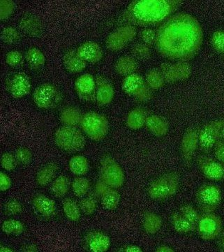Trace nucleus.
Masks as SVG:
<instances>
[{"mask_svg":"<svg viewBox=\"0 0 224 252\" xmlns=\"http://www.w3.org/2000/svg\"><path fill=\"white\" fill-rule=\"evenodd\" d=\"M145 79L151 90L160 89L165 83L161 71L157 68L150 70L145 75Z\"/></svg>","mask_w":224,"mask_h":252,"instance_id":"obj_34","label":"nucleus"},{"mask_svg":"<svg viewBox=\"0 0 224 252\" xmlns=\"http://www.w3.org/2000/svg\"><path fill=\"white\" fill-rule=\"evenodd\" d=\"M145 125L150 132L157 138L166 136L169 131V124L164 118L157 115L147 117Z\"/></svg>","mask_w":224,"mask_h":252,"instance_id":"obj_20","label":"nucleus"},{"mask_svg":"<svg viewBox=\"0 0 224 252\" xmlns=\"http://www.w3.org/2000/svg\"><path fill=\"white\" fill-rule=\"evenodd\" d=\"M25 252H38V249L34 245H30L24 248Z\"/></svg>","mask_w":224,"mask_h":252,"instance_id":"obj_54","label":"nucleus"},{"mask_svg":"<svg viewBox=\"0 0 224 252\" xmlns=\"http://www.w3.org/2000/svg\"><path fill=\"white\" fill-rule=\"evenodd\" d=\"M132 54L139 60H147L150 57V49L145 43H135L132 48Z\"/></svg>","mask_w":224,"mask_h":252,"instance_id":"obj_42","label":"nucleus"},{"mask_svg":"<svg viewBox=\"0 0 224 252\" xmlns=\"http://www.w3.org/2000/svg\"><path fill=\"white\" fill-rule=\"evenodd\" d=\"M224 126V120H214L204 125L199 131L200 149L208 153L220 139V131Z\"/></svg>","mask_w":224,"mask_h":252,"instance_id":"obj_13","label":"nucleus"},{"mask_svg":"<svg viewBox=\"0 0 224 252\" xmlns=\"http://www.w3.org/2000/svg\"><path fill=\"white\" fill-rule=\"evenodd\" d=\"M160 71L165 83H175L190 78L192 74V66L188 62L164 63L161 65Z\"/></svg>","mask_w":224,"mask_h":252,"instance_id":"obj_12","label":"nucleus"},{"mask_svg":"<svg viewBox=\"0 0 224 252\" xmlns=\"http://www.w3.org/2000/svg\"><path fill=\"white\" fill-rule=\"evenodd\" d=\"M86 243L90 251L104 252L108 251L110 246V240L108 235L101 232H93L86 238Z\"/></svg>","mask_w":224,"mask_h":252,"instance_id":"obj_21","label":"nucleus"},{"mask_svg":"<svg viewBox=\"0 0 224 252\" xmlns=\"http://www.w3.org/2000/svg\"><path fill=\"white\" fill-rule=\"evenodd\" d=\"M222 221L213 213H203L197 225L198 234L204 240H212L220 236L222 231Z\"/></svg>","mask_w":224,"mask_h":252,"instance_id":"obj_10","label":"nucleus"},{"mask_svg":"<svg viewBox=\"0 0 224 252\" xmlns=\"http://www.w3.org/2000/svg\"><path fill=\"white\" fill-rule=\"evenodd\" d=\"M157 30L151 29V28L144 29L140 33V38L147 46H152V45L155 44Z\"/></svg>","mask_w":224,"mask_h":252,"instance_id":"obj_46","label":"nucleus"},{"mask_svg":"<svg viewBox=\"0 0 224 252\" xmlns=\"http://www.w3.org/2000/svg\"><path fill=\"white\" fill-rule=\"evenodd\" d=\"M115 90L113 85L103 76H98L96 80V101L99 106L109 104L114 98Z\"/></svg>","mask_w":224,"mask_h":252,"instance_id":"obj_18","label":"nucleus"},{"mask_svg":"<svg viewBox=\"0 0 224 252\" xmlns=\"http://www.w3.org/2000/svg\"><path fill=\"white\" fill-rule=\"evenodd\" d=\"M0 252H13V250H11V249H10L9 248H6V247L4 246V245H1V246H0Z\"/></svg>","mask_w":224,"mask_h":252,"instance_id":"obj_55","label":"nucleus"},{"mask_svg":"<svg viewBox=\"0 0 224 252\" xmlns=\"http://www.w3.org/2000/svg\"><path fill=\"white\" fill-rule=\"evenodd\" d=\"M199 144V132L195 128H191L185 133L181 141L182 158L186 163H190L194 156Z\"/></svg>","mask_w":224,"mask_h":252,"instance_id":"obj_17","label":"nucleus"},{"mask_svg":"<svg viewBox=\"0 0 224 252\" xmlns=\"http://www.w3.org/2000/svg\"><path fill=\"white\" fill-rule=\"evenodd\" d=\"M137 30L135 26L125 25L112 32L106 40L107 48L111 51L123 50L135 39Z\"/></svg>","mask_w":224,"mask_h":252,"instance_id":"obj_11","label":"nucleus"},{"mask_svg":"<svg viewBox=\"0 0 224 252\" xmlns=\"http://www.w3.org/2000/svg\"><path fill=\"white\" fill-rule=\"evenodd\" d=\"M198 166L204 176L213 181L224 178V167L220 163L208 157L200 156L197 159Z\"/></svg>","mask_w":224,"mask_h":252,"instance_id":"obj_16","label":"nucleus"},{"mask_svg":"<svg viewBox=\"0 0 224 252\" xmlns=\"http://www.w3.org/2000/svg\"><path fill=\"white\" fill-rule=\"evenodd\" d=\"M69 168L73 174L81 176L88 171L89 163L87 158L83 155H75L70 159Z\"/></svg>","mask_w":224,"mask_h":252,"instance_id":"obj_31","label":"nucleus"},{"mask_svg":"<svg viewBox=\"0 0 224 252\" xmlns=\"http://www.w3.org/2000/svg\"><path fill=\"white\" fill-rule=\"evenodd\" d=\"M76 52L82 60L90 63H98L103 57V51L101 46L94 41H87L83 43Z\"/></svg>","mask_w":224,"mask_h":252,"instance_id":"obj_19","label":"nucleus"},{"mask_svg":"<svg viewBox=\"0 0 224 252\" xmlns=\"http://www.w3.org/2000/svg\"><path fill=\"white\" fill-rule=\"evenodd\" d=\"M122 89L125 94L139 102H147L153 97L151 88L145 78L138 73H133L124 78Z\"/></svg>","mask_w":224,"mask_h":252,"instance_id":"obj_6","label":"nucleus"},{"mask_svg":"<svg viewBox=\"0 0 224 252\" xmlns=\"http://www.w3.org/2000/svg\"><path fill=\"white\" fill-rule=\"evenodd\" d=\"M180 176L176 172H170L154 180L149 187V196L154 201H163L178 191Z\"/></svg>","mask_w":224,"mask_h":252,"instance_id":"obj_3","label":"nucleus"},{"mask_svg":"<svg viewBox=\"0 0 224 252\" xmlns=\"http://www.w3.org/2000/svg\"><path fill=\"white\" fill-rule=\"evenodd\" d=\"M221 245H222V248L224 250V236L223 237V238H222V243H221Z\"/></svg>","mask_w":224,"mask_h":252,"instance_id":"obj_57","label":"nucleus"},{"mask_svg":"<svg viewBox=\"0 0 224 252\" xmlns=\"http://www.w3.org/2000/svg\"><path fill=\"white\" fill-rule=\"evenodd\" d=\"M103 206L108 210H114L120 203V195L114 189L108 187L100 195Z\"/></svg>","mask_w":224,"mask_h":252,"instance_id":"obj_29","label":"nucleus"},{"mask_svg":"<svg viewBox=\"0 0 224 252\" xmlns=\"http://www.w3.org/2000/svg\"><path fill=\"white\" fill-rule=\"evenodd\" d=\"M215 156L219 161L224 164V142L218 140L215 146Z\"/></svg>","mask_w":224,"mask_h":252,"instance_id":"obj_51","label":"nucleus"},{"mask_svg":"<svg viewBox=\"0 0 224 252\" xmlns=\"http://www.w3.org/2000/svg\"><path fill=\"white\" fill-rule=\"evenodd\" d=\"M18 161L15 155L9 153H4L1 155V167L6 171H12L17 166Z\"/></svg>","mask_w":224,"mask_h":252,"instance_id":"obj_43","label":"nucleus"},{"mask_svg":"<svg viewBox=\"0 0 224 252\" xmlns=\"http://www.w3.org/2000/svg\"><path fill=\"white\" fill-rule=\"evenodd\" d=\"M12 181L11 178L4 172L0 173V190L1 191H6L11 188Z\"/></svg>","mask_w":224,"mask_h":252,"instance_id":"obj_50","label":"nucleus"},{"mask_svg":"<svg viewBox=\"0 0 224 252\" xmlns=\"http://www.w3.org/2000/svg\"><path fill=\"white\" fill-rule=\"evenodd\" d=\"M20 28L30 36H37L42 32V24L36 16H27L21 20Z\"/></svg>","mask_w":224,"mask_h":252,"instance_id":"obj_24","label":"nucleus"},{"mask_svg":"<svg viewBox=\"0 0 224 252\" xmlns=\"http://www.w3.org/2000/svg\"><path fill=\"white\" fill-rule=\"evenodd\" d=\"M163 220L160 215L155 213H147L144 215L143 228L147 233L154 235L161 229Z\"/></svg>","mask_w":224,"mask_h":252,"instance_id":"obj_27","label":"nucleus"},{"mask_svg":"<svg viewBox=\"0 0 224 252\" xmlns=\"http://www.w3.org/2000/svg\"><path fill=\"white\" fill-rule=\"evenodd\" d=\"M101 178L105 184L113 189L120 188L125 183L123 168L110 157H106L101 160Z\"/></svg>","mask_w":224,"mask_h":252,"instance_id":"obj_8","label":"nucleus"},{"mask_svg":"<svg viewBox=\"0 0 224 252\" xmlns=\"http://www.w3.org/2000/svg\"><path fill=\"white\" fill-rule=\"evenodd\" d=\"M33 205L38 213L46 218H49L55 213V201L43 195H38L35 197Z\"/></svg>","mask_w":224,"mask_h":252,"instance_id":"obj_25","label":"nucleus"},{"mask_svg":"<svg viewBox=\"0 0 224 252\" xmlns=\"http://www.w3.org/2000/svg\"><path fill=\"white\" fill-rule=\"evenodd\" d=\"M203 42V30L197 18L189 13L172 15L157 30L155 45L163 58L189 62L198 54Z\"/></svg>","mask_w":224,"mask_h":252,"instance_id":"obj_1","label":"nucleus"},{"mask_svg":"<svg viewBox=\"0 0 224 252\" xmlns=\"http://www.w3.org/2000/svg\"><path fill=\"white\" fill-rule=\"evenodd\" d=\"M210 43L216 53L224 56V30L214 32L210 39Z\"/></svg>","mask_w":224,"mask_h":252,"instance_id":"obj_38","label":"nucleus"},{"mask_svg":"<svg viewBox=\"0 0 224 252\" xmlns=\"http://www.w3.org/2000/svg\"><path fill=\"white\" fill-rule=\"evenodd\" d=\"M70 188V180L64 175H60L53 182L51 191L57 198H62L68 193Z\"/></svg>","mask_w":224,"mask_h":252,"instance_id":"obj_33","label":"nucleus"},{"mask_svg":"<svg viewBox=\"0 0 224 252\" xmlns=\"http://www.w3.org/2000/svg\"><path fill=\"white\" fill-rule=\"evenodd\" d=\"M7 89L10 94L15 98L24 97L31 90L29 76L25 73H16L7 82Z\"/></svg>","mask_w":224,"mask_h":252,"instance_id":"obj_14","label":"nucleus"},{"mask_svg":"<svg viewBox=\"0 0 224 252\" xmlns=\"http://www.w3.org/2000/svg\"><path fill=\"white\" fill-rule=\"evenodd\" d=\"M80 124L83 132L95 141L104 139L109 130L106 117L95 112H89L83 115Z\"/></svg>","mask_w":224,"mask_h":252,"instance_id":"obj_5","label":"nucleus"},{"mask_svg":"<svg viewBox=\"0 0 224 252\" xmlns=\"http://www.w3.org/2000/svg\"><path fill=\"white\" fill-rule=\"evenodd\" d=\"M58 167L55 164H49L43 167L36 175V182L38 185H46L51 183L56 173Z\"/></svg>","mask_w":224,"mask_h":252,"instance_id":"obj_35","label":"nucleus"},{"mask_svg":"<svg viewBox=\"0 0 224 252\" xmlns=\"http://www.w3.org/2000/svg\"><path fill=\"white\" fill-rule=\"evenodd\" d=\"M146 111L142 108L132 110L127 118V125L132 130H138L145 125L147 118Z\"/></svg>","mask_w":224,"mask_h":252,"instance_id":"obj_26","label":"nucleus"},{"mask_svg":"<svg viewBox=\"0 0 224 252\" xmlns=\"http://www.w3.org/2000/svg\"><path fill=\"white\" fill-rule=\"evenodd\" d=\"M54 139L58 148L68 153L81 151L86 143L83 133L75 126H64L58 128L55 131Z\"/></svg>","mask_w":224,"mask_h":252,"instance_id":"obj_4","label":"nucleus"},{"mask_svg":"<svg viewBox=\"0 0 224 252\" xmlns=\"http://www.w3.org/2000/svg\"><path fill=\"white\" fill-rule=\"evenodd\" d=\"M5 211L9 215H16L21 213V205L16 201H11L6 203L4 206Z\"/></svg>","mask_w":224,"mask_h":252,"instance_id":"obj_49","label":"nucleus"},{"mask_svg":"<svg viewBox=\"0 0 224 252\" xmlns=\"http://www.w3.org/2000/svg\"><path fill=\"white\" fill-rule=\"evenodd\" d=\"M20 39L19 33L13 27H7L3 29L1 34V39L8 44L17 42Z\"/></svg>","mask_w":224,"mask_h":252,"instance_id":"obj_41","label":"nucleus"},{"mask_svg":"<svg viewBox=\"0 0 224 252\" xmlns=\"http://www.w3.org/2000/svg\"><path fill=\"white\" fill-rule=\"evenodd\" d=\"M182 5L180 0H135L122 15V21L133 26L161 25Z\"/></svg>","mask_w":224,"mask_h":252,"instance_id":"obj_2","label":"nucleus"},{"mask_svg":"<svg viewBox=\"0 0 224 252\" xmlns=\"http://www.w3.org/2000/svg\"><path fill=\"white\" fill-rule=\"evenodd\" d=\"M25 58L27 63L33 68L42 67L46 63L44 54L36 48H30L26 51Z\"/></svg>","mask_w":224,"mask_h":252,"instance_id":"obj_32","label":"nucleus"},{"mask_svg":"<svg viewBox=\"0 0 224 252\" xmlns=\"http://www.w3.org/2000/svg\"><path fill=\"white\" fill-rule=\"evenodd\" d=\"M196 201L199 209L203 213H213L222 201V192L217 185H204L197 191Z\"/></svg>","mask_w":224,"mask_h":252,"instance_id":"obj_7","label":"nucleus"},{"mask_svg":"<svg viewBox=\"0 0 224 252\" xmlns=\"http://www.w3.org/2000/svg\"><path fill=\"white\" fill-rule=\"evenodd\" d=\"M33 101L40 108H55L62 100L61 94L58 88L50 83H43L35 89L32 95Z\"/></svg>","mask_w":224,"mask_h":252,"instance_id":"obj_9","label":"nucleus"},{"mask_svg":"<svg viewBox=\"0 0 224 252\" xmlns=\"http://www.w3.org/2000/svg\"><path fill=\"white\" fill-rule=\"evenodd\" d=\"M156 252H175V250L173 249L169 248L168 246H160L157 248Z\"/></svg>","mask_w":224,"mask_h":252,"instance_id":"obj_53","label":"nucleus"},{"mask_svg":"<svg viewBox=\"0 0 224 252\" xmlns=\"http://www.w3.org/2000/svg\"><path fill=\"white\" fill-rule=\"evenodd\" d=\"M23 60V55L21 52L13 51L9 52L6 56V64L11 67H15L21 64Z\"/></svg>","mask_w":224,"mask_h":252,"instance_id":"obj_47","label":"nucleus"},{"mask_svg":"<svg viewBox=\"0 0 224 252\" xmlns=\"http://www.w3.org/2000/svg\"><path fill=\"white\" fill-rule=\"evenodd\" d=\"M220 139L221 141L224 142V126L222 128V130H221Z\"/></svg>","mask_w":224,"mask_h":252,"instance_id":"obj_56","label":"nucleus"},{"mask_svg":"<svg viewBox=\"0 0 224 252\" xmlns=\"http://www.w3.org/2000/svg\"><path fill=\"white\" fill-rule=\"evenodd\" d=\"M124 251L128 252H142L143 250L139 247L135 246V245H129V246L125 248Z\"/></svg>","mask_w":224,"mask_h":252,"instance_id":"obj_52","label":"nucleus"},{"mask_svg":"<svg viewBox=\"0 0 224 252\" xmlns=\"http://www.w3.org/2000/svg\"><path fill=\"white\" fill-rule=\"evenodd\" d=\"M82 117L81 112L73 107H67L60 113V121L65 126H75L81 123Z\"/></svg>","mask_w":224,"mask_h":252,"instance_id":"obj_28","label":"nucleus"},{"mask_svg":"<svg viewBox=\"0 0 224 252\" xmlns=\"http://www.w3.org/2000/svg\"><path fill=\"white\" fill-rule=\"evenodd\" d=\"M89 180L85 178H77L72 183V189L78 197L84 196L90 189Z\"/></svg>","mask_w":224,"mask_h":252,"instance_id":"obj_39","label":"nucleus"},{"mask_svg":"<svg viewBox=\"0 0 224 252\" xmlns=\"http://www.w3.org/2000/svg\"><path fill=\"white\" fill-rule=\"evenodd\" d=\"M171 223L174 230L181 234L189 233L196 229L181 214L174 213L172 215Z\"/></svg>","mask_w":224,"mask_h":252,"instance_id":"obj_30","label":"nucleus"},{"mask_svg":"<svg viewBox=\"0 0 224 252\" xmlns=\"http://www.w3.org/2000/svg\"><path fill=\"white\" fill-rule=\"evenodd\" d=\"M63 64L65 68L71 73H81L86 67V62L82 60L77 52L70 50L63 57Z\"/></svg>","mask_w":224,"mask_h":252,"instance_id":"obj_22","label":"nucleus"},{"mask_svg":"<svg viewBox=\"0 0 224 252\" xmlns=\"http://www.w3.org/2000/svg\"><path fill=\"white\" fill-rule=\"evenodd\" d=\"M15 157L18 162L23 165L28 164L31 162L32 158V155L30 150L24 147H21L16 150Z\"/></svg>","mask_w":224,"mask_h":252,"instance_id":"obj_45","label":"nucleus"},{"mask_svg":"<svg viewBox=\"0 0 224 252\" xmlns=\"http://www.w3.org/2000/svg\"><path fill=\"white\" fill-rule=\"evenodd\" d=\"M63 210L68 220L77 221L81 218V209L76 202L71 199H66L63 203Z\"/></svg>","mask_w":224,"mask_h":252,"instance_id":"obj_36","label":"nucleus"},{"mask_svg":"<svg viewBox=\"0 0 224 252\" xmlns=\"http://www.w3.org/2000/svg\"><path fill=\"white\" fill-rule=\"evenodd\" d=\"M180 214L196 228L200 216L193 206L190 205L182 206L180 208Z\"/></svg>","mask_w":224,"mask_h":252,"instance_id":"obj_40","label":"nucleus"},{"mask_svg":"<svg viewBox=\"0 0 224 252\" xmlns=\"http://www.w3.org/2000/svg\"><path fill=\"white\" fill-rule=\"evenodd\" d=\"M77 94L86 101L96 100V81L92 75L85 73L77 78L75 82Z\"/></svg>","mask_w":224,"mask_h":252,"instance_id":"obj_15","label":"nucleus"},{"mask_svg":"<svg viewBox=\"0 0 224 252\" xmlns=\"http://www.w3.org/2000/svg\"><path fill=\"white\" fill-rule=\"evenodd\" d=\"M81 211L87 215H92L96 210V202L92 198H85L80 203Z\"/></svg>","mask_w":224,"mask_h":252,"instance_id":"obj_48","label":"nucleus"},{"mask_svg":"<svg viewBox=\"0 0 224 252\" xmlns=\"http://www.w3.org/2000/svg\"><path fill=\"white\" fill-rule=\"evenodd\" d=\"M138 64L134 58L131 56L120 57L115 63V71L122 76H130L138 69Z\"/></svg>","mask_w":224,"mask_h":252,"instance_id":"obj_23","label":"nucleus"},{"mask_svg":"<svg viewBox=\"0 0 224 252\" xmlns=\"http://www.w3.org/2000/svg\"><path fill=\"white\" fill-rule=\"evenodd\" d=\"M15 9V3L12 0L0 1V19L5 20L12 14Z\"/></svg>","mask_w":224,"mask_h":252,"instance_id":"obj_44","label":"nucleus"},{"mask_svg":"<svg viewBox=\"0 0 224 252\" xmlns=\"http://www.w3.org/2000/svg\"><path fill=\"white\" fill-rule=\"evenodd\" d=\"M1 228L6 234L19 235L24 231V225L18 220L11 219L3 223Z\"/></svg>","mask_w":224,"mask_h":252,"instance_id":"obj_37","label":"nucleus"}]
</instances>
